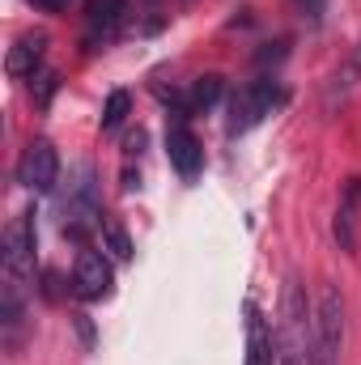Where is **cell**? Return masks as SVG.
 <instances>
[{"label":"cell","instance_id":"obj_5","mask_svg":"<svg viewBox=\"0 0 361 365\" xmlns=\"http://www.w3.org/2000/svg\"><path fill=\"white\" fill-rule=\"evenodd\" d=\"M17 182H21L26 191H39V195L56 191V182H60V153H56L51 140L39 136V140L26 145V153H21V162H17Z\"/></svg>","mask_w":361,"mask_h":365},{"label":"cell","instance_id":"obj_14","mask_svg":"<svg viewBox=\"0 0 361 365\" xmlns=\"http://www.w3.org/2000/svg\"><path fill=\"white\" fill-rule=\"evenodd\" d=\"M102 238H106V251L115 259H132V238H128V230L119 221H102Z\"/></svg>","mask_w":361,"mask_h":365},{"label":"cell","instance_id":"obj_8","mask_svg":"<svg viewBox=\"0 0 361 365\" xmlns=\"http://www.w3.org/2000/svg\"><path fill=\"white\" fill-rule=\"evenodd\" d=\"M128 21V0H90L86 4V43H111Z\"/></svg>","mask_w":361,"mask_h":365},{"label":"cell","instance_id":"obj_19","mask_svg":"<svg viewBox=\"0 0 361 365\" xmlns=\"http://www.w3.org/2000/svg\"><path fill=\"white\" fill-rule=\"evenodd\" d=\"M77 327H81V336H86V344H93V327H90V319H86V314H77Z\"/></svg>","mask_w":361,"mask_h":365},{"label":"cell","instance_id":"obj_18","mask_svg":"<svg viewBox=\"0 0 361 365\" xmlns=\"http://www.w3.org/2000/svg\"><path fill=\"white\" fill-rule=\"evenodd\" d=\"M123 145H128V153H141V149H145V132L136 128V132H132V136H128Z\"/></svg>","mask_w":361,"mask_h":365},{"label":"cell","instance_id":"obj_3","mask_svg":"<svg viewBox=\"0 0 361 365\" xmlns=\"http://www.w3.org/2000/svg\"><path fill=\"white\" fill-rule=\"evenodd\" d=\"M285 102V86L276 77H260V81H247L243 90L230 98V119H225V132L230 136H247L251 128H260L272 110Z\"/></svg>","mask_w":361,"mask_h":365},{"label":"cell","instance_id":"obj_15","mask_svg":"<svg viewBox=\"0 0 361 365\" xmlns=\"http://www.w3.org/2000/svg\"><path fill=\"white\" fill-rule=\"evenodd\" d=\"M30 90H34V102H39V106H47V102L56 98V90H60V77H56V73H34V86H30Z\"/></svg>","mask_w":361,"mask_h":365},{"label":"cell","instance_id":"obj_12","mask_svg":"<svg viewBox=\"0 0 361 365\" xmlns=\"http://www.w3.org/2000/svg\"><path fill=\"white\" fill-rule=\"evenodd\" d=\"M221 93H225V81L217 77V73H204V77H195L187 93H183V106L191 110V115H208L217 102H221Z\"/></svg>","mask_w":361,"mask_h":365},{"label":"cell","instance_id":"obj_1","mask_svg":"<svg viewBox=\"0 0 361 365\" xmlns=\"http://www.w3.org/2000/svg\"><path fill=\"white\" fill-rule=\"evenodd\" d=\"M34 208L17 212L4 230V251H0V272H4V297H0V314H4V327H17L21 323V297L34 280Z\"/></svg>","mask_w":361,"mask_h":365},{"label":"cell","instance_id":"obj_2","mask_svg":"<svg viewBox=\"0 0 361 365\" xmlns=\"http://www.w3.org/2000/svg\"><path fill=\"white\" fill-rule=\"evenodd\" d=\"M276 365H315V310H310L306 284L298 276H289L285 280V293H280Z\"/></svg>","mask_w":361,"mask_h":365},{"label":"cell","instance_id":"obj_7","mask_svg":"<svg viewBox=\"0 0 361 365\" xmlns=\"http://www.w3.org/2000/svg\"><path fill=\"white\" fill-rule=\"evenodd\" d=\"M166 158L175 166V175L183 182H195L204 170V149H200V136L187 128V123H171L166 128Z\"/></svg>","mask_w":361,"mask_h":365},{"label":"cell","instance_id":"obj_4","mask_svg":"<svg viewBox=\"0 0 361 365\" xmlns=\"http://www.w3.org/2000/svg\"><path fill=\"white\" fill-rule=\"evenodd\" d=\"M340 344H345V302L327 284L315 310V365H340Z\"/></svg>","mask_w":361,"mask_h":365},{"label":"cell","instance_id":"obj_11","mask_svg":"<svg viewBox=\"0 0 361 365\" xmlns=\"http://www.w3.org/2000/svg\"><path fill=\"white\" fill-rule=\"evenodd\" d=\"M357 208H361V179H349L345 195H340V208H336V242L340 251H357Z\"/></svg>","mask_w":361,"mask_h":365},{"label":"cell","instance_id":"obj_9","mask_svg":"<svg viewBox=\"0 0 361 365\" xmlns=\"http://www.w3.org/2000/svg\"><path fill=\"white\" fill-rule=\"evenodd\" d=\"M43 56H47V34H43V30H30V34H21V38L9 47L4 68H9V77H34L39 64H43Z\"/></svg>","mask_w":361,"mask_h":365},{"label":"cell","instance_id":"obj_13","mask_svg":"<svg viewBox=\"0 0 361 365\" xmlns=\"http://www.w3.org/2000/svg\"><path fill=\"white\" fill-rule=\"evenodd\" d=\"M128 115H132V98H128V90H115L102 106V132H119L128 123Z\"/></svg>","mask_w":361,"mask_h":365},{"label":"cell","instance_id":"obj_16","mask_svg":"<svg viewBox=\"0 0 361 365\" xmlns=\"http://www.w3.org/2000/svg\"><path fill=\"white\" fill-rule=\"evenodd\" d=\"M293 9L310 21V26H319L323 21V9H327V0H293Z\"/></svg>","mask_w":361,"mask_h":365},{"label":"cell","instance_id":"obj_6","mask_svg":"<svg viewBox=\"0 0 361 365\" xmlns=\"http://www.w3.org/2000/svg\"><path fill=\"white\" fill-rule=\"evenodd\" d=\"M111 284H115L111 259L98 255V251H81L77 264H73V293L81 302H102V297H111Z\"/></svg>","mask_w":361,"mask_h":365},{"label":"cell","instance_id":"obj_10","mask_svg":"<svg viewBox=\"0 0 361 365\" xmlns=\"http://www.w3.org/2000/svg\"><path fill=\"white\" fill-rule=\"evenodd\" d=\"M243 365H276L268 319L255 302H247V357H243Z\"/></svg>","mask_w":361,"mask_h":365},{"label":"cell","instance_id":"obj_17","mask_svg":"<svg viewBox=\"0 0 361 365\" xmlns=\"http://www.w3.org/2000/svg\"><path fill=\"white\" fill-rule=\"evenodd\" d=\"M30 4H34V9H43V13H64L73 0H30Z\"/></svg>","mask_w":361,"mask_h":365}]
</instances>
